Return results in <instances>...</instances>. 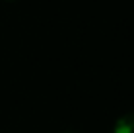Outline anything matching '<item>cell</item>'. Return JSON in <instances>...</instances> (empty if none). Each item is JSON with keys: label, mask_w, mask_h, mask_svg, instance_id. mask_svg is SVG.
Here are the masks:
<instances>
[{"label": "cell", "mask_w": 134, "mask_h": 133, "mask_svg": "<svg viewBox=\"0 0 134 133\" xmlns=\"http://www.w3.org/2000/svg\"><path fill=\"white\" fill-rule=\"evenodd\" d=\"M113 133H134V112L119 117L113 127Z\"/></svg>", "instance_id": "6da1fadb"}]
</instances>
